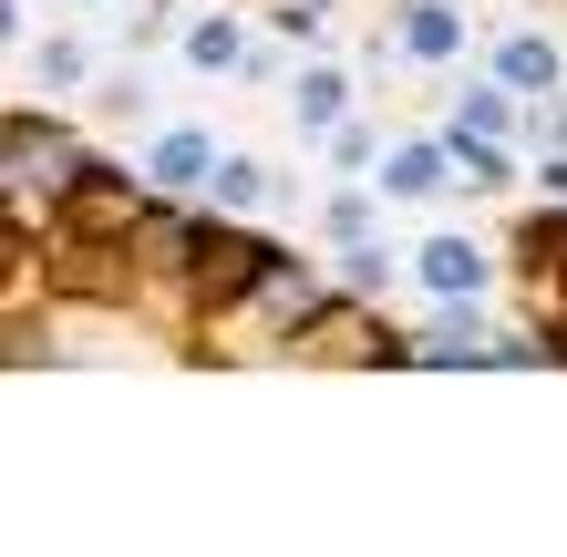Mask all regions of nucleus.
Here are the masks:
<instances>
[{"label":"nucleus","mask_w":567,"mask_h":557,"mask_svg":"<svg viewBox=\"0 0 567 557\" xmlns=\"http://www.w3.org/2000/svg\"><path fill=\"white\" fill-rule=\"evenodd\" d=\"M269 269H279V248H258V238H207V269H196V300H207V310H227L238 289H269Z\"/></svg>","instance_id":"obj_1"},{"label":"nucleus","mask_w":567,"mask_h":557,"mask_svg":"<svg viewBox=\"0 0 567 557\" xmlns=\"http://www.w3.org/2000/svg\"><path fill=\"white\" fill-rule=\"evenodd\" d=\"M475 279H485V258L464 248V238H433V248H423V289H444V300H464Z\"/></svg>","instance_id":"obj_2"},{"label":"nucleus","mask_w":567,"mask_h":557,"mask_svg":"<svg viewBox=\"0 0 567 557\" xmlns=\"http://www.w3.org/2000/svg\"><path fill=\"white\" fill-rule=\"evenodd\" d=\"M495 73H506V93H557V52L547 42H506V52H495Z\"/></svg>","instance_id":"obj_3"},{"label":"nucleus","mask_w":567,"mask_h":557,"mask_svg":"<svg viewBox=\"0 0 567 557\" xmlns=\"http://www.w3.org/2000/svg\"><path fill=\"white\" fill-rule=\"evenodd\" d=\"M155 176H165V186H196V176H217L207 135H165V145H155Z\"/></svg>","instance_id":"obj_4"},{"label":"nucleus","mask_w":567,"mask_h":557,"mask_svg":"<svg viewBox=\"0 0 567 557\" xmlns=\"http://www.w3.org/2000/svg\"><path fill=\"white\" fill-rule=\"evenodd\" d=\"M444 186V145H403L392 155V196H433Z\"/></svg>","instance_id":"obj_5"},{"label":"nucleus","mask_w":567,"mask_h":557,"mask_svg":"<svg viewBox=\"0 0 567 557\" xmlns=\"http://www.w3.org/2000/svg\"><path fill=\"white\" fill-rule=\"evenodd\" d=\"M403 42H413L423 62H444V52H454V11H413V21H403Z\"/></svg>","instance_id":"obj_6"},{"label":"nucleus","mask_w":567,"mask_h":557,"mask_svg":"<svg viewBox=\"0 0 567 557\" xmlns=\"http://www.w3.org/2000/svg\"><path fill=\"white\" fill-rule=\"evenodd\" d=\"M341 73H310V83H299V114H310V124H341Z\"/></svg>","instance_id":"obj_7"},{"label":"nucleus","mask_w":567,"mask_h":557,"mask_svg":"<svg viewBox=\"0 0 567 557\" xmlns=\"http://www.w3.org/2000/svg\"><path fill=\"white\" fill-rule=\"evenodd\" d=\"M217 196H227V207H258V196H269V166H248V155L217 166Z\"/></svg>","instance_id":"obj_8"},{"label":"nucleus","mask_w":567,"mask_h":557,"mask_svg":"<svg viewBox=\"0 0 567 557\" xmlns=\"http://www.w3.org/2000/svg\"><path fill=\"white\" fill-rule=\"evenodd\" d=\"M464 124H475V135H495V124H506V93L475 83V93H464Z\"/></svg>","instance_id":"obj_9"}]
</instances>
